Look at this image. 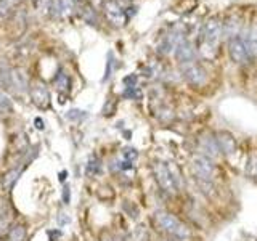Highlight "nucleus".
Segmentation results:
<instances>
[{"label": "nucleus", "mask_w": 257, "mask_h": 241, "mask_svg": "<svg viewBox=\"0 0 257 241\" xmlns=\"http://www.w3.org/2000/svg\"><path fill=\"white\" fill-rule=\"evenodd\" d=\"M92 2H100V4H104V0H92Z\"/></svg>", "instance_id": "obj_28"}, {"label": "nucleus", "mask_w": 257, "mask_h": 241, "mask_svg": "<svg viewBox=\"0 0 257 241\" xmlns=\"http://www.w3.org/2000/svg\"><path fill=\"white\" fill-rule=\"evenodd\" d=\"M34 124H36V129H39V131H42V129L45 127L44 126V119H40V117H36L34 119Z\"/></svg>", "instance_id": "obj_27"}, {"label": "nucleus", "mask_w": 257, "mask_h": 241, "mask_svg": "<svg viewBox=\"0 0 257 241\" xmlns=\"http://www.w3.org/2000/svg\"><path fill=\"white\" fill-rule=\"evenodd\" d=\"M103 10H104V15H106L108 21L111 24H114V26H124V24L127 23L125 10L117 0H104Z\"/></svg>", "instance_id": "obj_5"}, {"label": "nucleus", "mask_w": 257, "mask_h": 241, "mask_svg": "<svg viewBox=\"0 0 257 241\" xmlns=\"http://www.w3.org/2000/svg\"><path fill=\"white\" fill-rule=\"evenodd\" d=\"M217 45H214V44H209V42H206V40H203V44L199 45V53L204 56V58H214L215 56V52H217V48H215Z\"/></svg>", "instance_id": "obj_17"}, {"label": "nucleus", "mask_w": 257, "mask_h": 241, "mask_svg": "<svg viewBox=\"0 0 257 241\" xmlns=\"http://www.w3.org/2000/svg\"><path fill=\"white\" fill-rule=\"evenodd\" d=\"M69 217H68V214H60V217H58V222H60V225H64V223H69Z\"/></svg>", "instance_id": "obj_26"}, {"label": "nucleus", "mask_w": 257, "mask_h": 241, "mask_svg": "<svg viewBox=\"0 0 257 241\" xmlns=\"http://www.w3.org/2000/svg\"><path fill=\"white\" fill-rule=\"evenodd\" d=\"M243 42L247 48L249 58H257V28L251 26L244 31V34L241 36Z\"/></svg>", "instance_id": "obj_13"}, {"label": "nucleus", "mask_w": 257, "mask_h": 241, "mask_svg": "<svg viewBox=\"0 0 257 241\" xmlns=\"http://www.w3.org/2000/svg\"><path fill=\"white\" fill-rule=\"evenodd\" d=\"M155 223L161 231L166 233L174 241H185L190 238V228L171 212L166 211L155 212Z\"/></svg>", "instance_id": "obj_1"}, {"label": "nucleus", "mask_w": 257, "mask_h": 241, "mask_svg": "<svg viewBox=\"0 0 257 241\" xmlns=\"http://www.w3.org/2000/svg\"><path fill=\"white\" fill-rule=\"evenodd\" d=\"M228 55H230L231 61L236 64H244L249 60L247 48L243 42V39L239 36H235L228 40Z\"/></svg>", "instance_id": "obj_7"}, {"label": "nucleus", "mask_w": 257, "mask_h": 241, "mask_svg": "<svg viewBox=\"0 0 257 241\" xmlns=\"http://www.w3.org/2000/svg\"><path fill=\"white\" fill-rule=\"evenodd\" d=\"M238 28H239V18L235 15H231L230 18L223 23V34L230 36V39L235 37L236 32H238Z\"/></svg>", "instance_id": "obj_14"}, {"label": "nucleus", "mask_w": 257, "mask_h": 241, "mask_svg": "<svg viewBox=\"0 0 257 241\" xmlns=\"http://www.w3.org/2000/svg\"><path fill=\"white\" fill-rule=\"evenodd\" d=\"M8 2H18V0H8Z\"/></svg>", "instance_id": "obj_29"}, {"label": "nucleus", "mask_w": 257, "mask_h": 241, "mask_svg": "<svg viewBox=\"0 0 257 241\" xmlns=\"http://www.w3.org/2000/svg\"><path fill=\"white\" fill-rule=\"evenodd\" d=\"M31 100L40 109L50 106V93H48V90L42 84H37L31 88Z\"/></svg>", "instance_id": "obj_12"}, {"label": "nucleus", "mask_w": 257, "mask_h": 241, "mask_svg": "<svg viewBox=\"0 0 257 241\" xmlns=\"http://www.w3.org/2000/svg\"><path fill=\"white\" fill-rule=\"evenodd\" d=\"M164 241H171V239H164Z\"/></svg>", "instance_id": "obj_30"}, {"label": "nucleus", "mask_w": 257, "mask_h": 241, "mask_svg": "<svg viewBox=\"0 0 257 241\" xmlns=\"http://www.w3.org/2000/svg\"><path fill=\"white\" fill-rule=\"evenodd\" d=\"M195 56H196V52H195V47L187 39H182L179 45L175 47V58L180 64H185V63H191L195 61Z\"/></svg>", "instance_id": "obj_9"}, {"label": "nucleus", "mask_w": 257, "mask_h": 241, "mask_svg": "<svg viewBox=\"0 0 257 241\" xmlns=\"http://www.w3.org/2000/svg\"><path fill=\"white\" fill-rule=\"evenodd\" d=\"M101 241H124V239L117 235H112V233H106V235L101 238Z\"/></svg>", "instance_id": "obj_24"}, {"label": "nucleus", "mask_w": 257, "mask_h": 241, "mask_svg": "<svg viewBox=\"0 0 257 241\" xmlns=\"http://www.w3.org/2000/svg\"><path fill=\"white\" fill-rule=\"evenodd\" d=\"M191 169L196 180H207L212 182L215 177V164L212 159H209L204 155H196L191 159Z\"/></svg>", "instance_id": "obj_3"}, {"label": "nucleus", "mask_w": 257, "mask_h": 241, "mask_svg": "<svg viewBox=\"0 0 257 241\" xmlns=\"http://www.w3.org/2000/svg\"><path fill=\"white\" fill-rule=\"evenodd\" d=\"M215 140H217V145H219V148L222 151V155H233V153H236V139L233 137L230 132L227 131H220L215 134Z\"/></svg>", "instance_id": "obj_10"}, {"label": "nucleus", "mask_w": 257, "mask_h": 241, "mask_svg": "<svg viewBox=\"0 0 257 241\" xmlns=\"http://www.w3.org/2000/svg\"><path fill=\"white\" fill-rule=\"evenodd\" d=\"M180 72L185 77V80L190 82L191 85H201V84H204L206 79H207L206 69L195 61L180 64Z\"/></svg>", "instance_id": "obj_4"}, {"label": "nucleus", "mask_w": 257, "mask_h": 241, "mask_svg": "<svg viewBox=\"0 0 257 241\" xmlns=\"http://www.w3.org/2000/svg\"><path fill=\"white\" fill-rule=\"evenodd\" d=\"M12 111V104L7 98L0 96V114H5V112H10Z\"/></svg>", "instance_id": "obj_22"}, {"label": "nucleus", "mask_w": 257, "mask_h": 241, "mask_svg": "<svg viewBox=\"0 0 257 241\" xmlns=\"http://www.w3.org/2000/svg\"><path fill=\"white\" fill-rule=\"evenodd\" d=\"M80 13H82L84 20L88 24H96V13H95V10H93L90 5H84L82 10H80Z\"/></svg>", "instance_id": "obj_18"}, {"label": "nucleus", "mask_w": 257, "mask_h": 241, "mask_svg": "<svg viewBox=\"0 0 257 241\" xmlns=\"http://www.w3.org/2000/svg\"><path fill=\"white\" fill-rule=\"evenodd\" d=\"M5 82L7 85L13 88V90H26V87H28V79H26V74L18 69V68H15L12 71H8V74L5 76Z\"/></svg>", "instance_id": "obj_11"}, {"label": "nucleus", "mask_w": 257, "mask_h": 241, "mask_svg": "<svg viewBox=\"0 0 257 241\" xmlns=\"http://www.w3.org/2000/svg\"><path fill=\"white\" fill-rule=\"evenodd\" d=\"M222 34H223V23L217 18V16L207 18L204 26H203V40H206V42H209V44L217 45Z\"/></svg>", "instance_id": "obj_6"}, {"label": "nucleus", "mask_w": 257, "mask_h": 241, "mask_svg": "<svg viewBox=\"0 0 257 241\" xmlns=\"http://www.w3.org/2000/svg\"><path fill=\"white\" fill-rule=\"evenodd\" d=\"M8 241H26V228L23 225H15L8 231Z\"/></svg>", "instance_id": "obj_16"}, {"label": "nucleus", "mask_w": 257, "mask_h": 241, "mask_svg": "<svg viewBox=\"0 0 257 241\" xmlns=\"http://www.w3.org/2000/svg\"><path fill=\"white\" fill-rule=\"evenodd\" d=\"M8 0H0V16L7 15V8H8Z\"/></svg>", "instance_id": "obj_25"}, {"label": "nucleus", "mask_w": 257, "mask_h": 241, "mask_svg": "<svg viewBox=\"0 0 257 241\" xmlns=\"http://www.w3.org/2000/svg\"><path fill=\"white\" fill-rule=\"evenodd\" d=\"M246 172L251 177H255V179H257V156L249 159V163L246 166Z\"/></svg>", "instance_id": "obj_21"}, {"label": "nucleus", "mask_w": 257, "mask_h": 241, "mask_svg": "<svg viewBox=\"0 0 257 241\" xmlns=\"http://www.w3.org/2000/svg\"><path fill=\"white\" fill-rule=\"evenodd\" d=\"M153 175L158 185L166 193H175L180 188V174L172 163H163V161H155L153 163Z\"/></svg>", "instance_id": "obj_2"}, {"label": "nucleus", "mask_w": 257, "mask_h": 241, "mask_svg": "<svg viewBox=\"0 0 257 241\" xmlns=\"http://www.w3.org/2000/svg\"><path fill=\"white\" fill-rule=\"evenodd\" d=\"M76 2H80V0H76Z\"/></svg>", "instance_id": "obj_31"}, {"label": "nucleus", "mask_w": 257, "mask_h": 241, "mask_svg": "<svg viewBox=\"0 0 257 241\" xmlns=\"http://www.w3.org/2000/svg\"><path fill=\"white\" fill-rule=\"evenodd\" d=\"M20 175H21V169H10V171L4 174L2 177V187L5 190H10L15 185V182L20 179Z\"/></svg>", "instance_id": "obj_15"}, {"label": "nucleus", "mask_w": 257, "mask_h": 241, "mask_svg": "<svg viewBox=\"0 0 257 241\" xmlns=\"http://www.w3.org/2000/svg\"><path fill=\"white\" fill-rule=\"evenodd\" d=\"M100 159L96 158V156H92L90 161H88V164H87V174H90V175H95V174H98L100 172Z\"/></svg>", "instance_id": "obj_20"}, {"label": "nucleus", "mask_w": 257, "mask_h": 241, "mask_svg": "<svg viewBox=\"0 0 257 241\" xmlns=\"http://www.w3.org/2000/svg\"><path fill=\"white\" fill-rule=\"evenodd\" d=\"M55 85L58 87V90H68L69 88V79L64 72H58V76L55 77Z\"/></svg>", "instance_id": "obj_19"}, {"label": "nucleus", "mask_w": 257, "mask_h": 241, "mask_svg": "<svg viewBox=\"0 0 257 241\" xmlns=\"http://www.w3.org/2000/svg\"><path fill=\"white\" fill-rule=\"evenodd\" d=\"M199 150H201V155L207 156L209 159H217L222 151L219 148V145H217V140L214 135H203L199 139Z\"/></svg>", "instance_id": "obj_8"}, {"label": "nucleus", "mask_w": 257, "mask_h": 241, "mask_svg": "<svg viewBox=\"0 0 257 241\" xmlns=\"http://www.w3.org/2000/svg\"><path fill=\"white\" fill-rule=\"evenodd\" d=\"M7 228H8V219H7V215L2 212L0 214V235H2Z\"/></svg>", "instance_id": "obj_23"}]
</instances>
